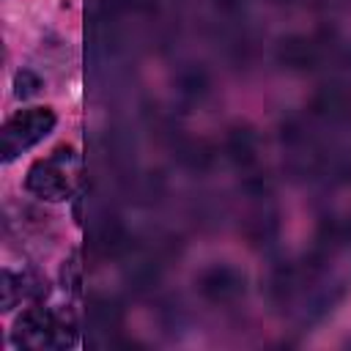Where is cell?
<instances>
[{"mask_svg":"<svg viewBox=\"0 0 351 351\" xmlns=\"http://www.w3.org/2000/svg\"><path fill=\"white\" fill-rule=\"evenodd\" d=\"M52 126H55V115H52L49 107H30V110L16 112L3 129V154H5V159H11L16 151L33 145L44 134H49Z\"/></svg>","mask_w":351,"mask_h":351,"instance_id":"6da1fadb","label":"cell"},{"mask_svg":"<svg viewBox=\"0 0 351 351\" xmlns=\"http://www.w3.org/2000/svg\"><path fill=\"white\" fill-rule=\"evenodd\" d=\"M27 189H33L36 195L41 197H63L66 195V176L63 170L55 165V156L52 159H44V162H36L30 167V176H27Z\"/></svg>","mask_w":351,"mask_h":351,"instance_id":"7a4b0ae2","label":"cell"}]
</instances>
